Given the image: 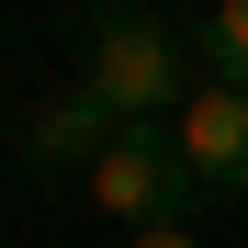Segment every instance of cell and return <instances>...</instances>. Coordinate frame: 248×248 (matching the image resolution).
<instances>
[{"instance_id":"obj_1","label":"cell","mask_w":248,"mask_h":248,"mask_svg":"<svg viewBox=\"0 0 248 248\" xmlns=\"http://www.w3.org/2000/svg\"><path fill=\"white\" fill-rule=\"evenodd\" d=\"M68 46H79V91H91L113 124H181L192 91H203L192 34H181L170 12H136V0L79 12V23H68Z\"/></svg>"},{"instance_id":"obj_5","label":"cell","mask_w":248,"mask_h":248,"mask_svg":"<svg viewBox=\"0 0 248 248\" xmlns=\"http://www.w3.org/2000/svg\"><path fill=\"white\" fill-rule=\"evenodd\" d=\"M192 68L215 79V91H248V0H226V12L192 23Z\"/></svg>"},{"instance_id":"obj_2","label":"cell","mask_w":248,"mask_h":248,"mask_svg":"<svg viewBox=\"0 0 248 248\" xmlns=\"http://www.w3.org/2000/svg\"><path fill=\"white\" fill-rule=\"evenodd\" d=\"M91 203H102L113 226L158 237V226H192V203H215V192H203V170L181 158L170 124H124V136L91 158Z\"/></svg>"},{"instance_id":"obj_4","label":"cell","mask_w":248,"mask_h":248,"mask_svg":"<svg viewBox=\"0 0 248 248\" xmlns=\"http://www.w3.org/2000/svg\"><path fill=\"white\" fill-rule=\"evenodd\" d=\"M113 136H124V124H113L91 91H57L46 113L23 124V158H34V170H79V181H91V158H102Z\"/></svg>"},{"instance_id":"obj_6","label":"cell","mask_w":248,"mask_h":248,"mask_svg":"<svg viewBox=\"0 0 248 248\" xmlns=\"http://www.w3.org/2000/svg\"><path fill=\"white\" fill-rule=\"evenodd\" d=\"M136 248H203V237H192V226H158V237H136Z\"/></svg>"},{"instance_id":"obj_3","label":"cell","mask_w":248,"mask_h":248,"mask_svg":"<svg viewBox=\"0 0 248 248\" xmlns=\"http://www.w3.org/2000/svg\"><path fill=\"white\" fill-rule=\"evenodd\" d=\"M170 136H181V158L203 170V192H248V91H215V79H203Z\"/></svg>"}]
</instances>
